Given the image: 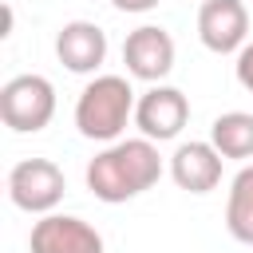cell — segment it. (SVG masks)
<instances>
[{
	"label": "cell",
	"instance_id": "1",
	"mask_svg": "<svg viewBox=\"0 0 253 253\" xmlns=\"http://www.w3.org/2000/svg\"><path fill=\"white\" fill-rule=\"evenodd\" d=\"M158 178H162V158L150 138L111 142L107 150H99L87 162V190L107 206H119V202L146 194Z\"/></svg>",
	"mask_w": 253,
	"mask_h": 253
},
{
	"label": "cell",
	"instance_id": "2",
	"mask_svg": "<svg viewBox=\"0 0 253 253\" xmlns=\"http://www.w3.org/2000/svg\"><path fill=\"white\" fill-rule=\"evenodd\" d=\"M126 119H134V91L123 75H99L83 87V95L75 103V126L83 138L115 142L123 134Z\"/></svg>",
	"mask_w": 253,
	"mask_h": 253
},
{
	"label": "cell",
	"instance_id": "3",
	"mask_svg": "<svg viewBox=\"0 0 253 253\" xmlns=\"http://www.w3.org/2000/svg\"><path fill=\"white\" fill-rule=\"evenodd\" d=\"M55 115V87L43 75H16L0 87V119L16 134H36Z\"/></svg>",
	"mask_w": 253,
	"mask_h": 253
},
{
	"label": "cell",
	"instance_id": "4",
	"mask_svg": "<svg viewBox=\"0 0 253 253\" xmlns=\"http://www.w3.org/2000/svg\"><path fill=\"white\" fill-rule=\"evenodd\" d=\"M63 190H67V178L51 158H24L8 170V198L24 213H51Z\"/></svg>",
	"mask_w": 253,
	"mask_h": 253
},
{
	"label": "cell",
	"instance_id": "5",
	"mask_svg": "<svg viewBox=\"0 0 253 253\" xmlns=\"http://www.w3.org/2000/svg\"><path fill=\"white\" fill-rule=\"evenodd\" d=\"M32 253H103V237L75 213H43L28 237Z\"/></svg>",
	"mask_w": 253,
	"mask_h": 253
},
{
	"label": "cell",
	"instance_id": "6",
	"mask_svg": "<svg viewBox=\"0 0 253 253\" xmlns=\"http://www.w3.org/2000/svg\"><path fill=\"white\" fill-rule=\"evenodd\" d=\"M190 119V99L178 91V87H150L138 103H134V123L142 130V138L150 142H166V138H178L182 126Z\"/></svg>",
	"mask_w": 253,
	"mask_h": 253
},
{
	"label": "cell",
	"instance_id": "7",
	"mask_svg": "<svg viewBox=\"0 0 253 253\" xmlns=\"http://www.w3.org/2000/svg\"><path fill=\"white\" fill-rule=\"evenodd\" d=\"M245 36H249V12H245L241 0H202V8H198V40L210 51H217V55L241 51Z\"/></svg>",
	"mask_w": 253,
	"mask_h": 253
},
{
	"label": "cell",
	"instance_id": "8",
	"mask_svg": "<svg viewBox=\"0 0 253 253\" xmlns=\"http://www.w3.org/2000/svg\"><path fill=\"white\" fill-rule=\"evenodd\" d=\"M123 63H126V71L134 79H146V83L166 79L170 67H174V40H170V32L158 28V24L134 28L126 36V43H123Z\"/></svg>",
	"mask_w": 253,
	"mask_h": 253
},
{
	"label": "cell",
	"instance_id": "9",
	"mask_svg": "<svg viewBox=\"0 0 253 253\" xmlns=\"http://www.w3.org/2000/svg\"><path fill=\"white\" fill-rule=\"evenodd\" d=\"M55 55H59V63L67 71L87 75L107 59V32L99 24H91V20H71L55 36Z\"/></svg>",
	"mask_w": 253,
	"mask_h": 253
},
{
	"label": "cell",
	"instance_id": "10",
	"mask_svg": "<svg viewBox=\"0 0 253 253\" xmlns=\"http://www.w3.org/2000/svg\"><path fill=\"white\" fill-rule=\"evenodd\" d=\"M170 178L186 194H210L221 182V154L213 142H182L170 158Z\"/></svg>",
	"mask_w": 253,
	"mask_h": 253
},
{
	"label": "cell",
	"instance_id": "11",
	"mask_svg": "<svg viewBox=\"0 0 253 253\" xmlns=\"http://www.w3.org/2000/svg\"><path fill=\"white\" fill-rule=\"evenodd\" d=\"M210 142L217 146L221 158H253V115L245 111H225L210 126Z\"/></svg>",
	"mask_w": 253,
	"mask_h": 253
},
{
	"label": "cell",
	"instance_id": "12",
	"mask_svg": "<svg viewBox=\"0 0 253 253\" xmlns=\"http://www.w3.org/2000/svg\"><path fill=\"white\" fill-rule=\"evenodd\" d=\"M225 225L237 241L253 245V166H241L233 186H229V202H225Z\"/></svg>",
	"mask_w": 253,
	"mask_h": 253
},
{
	"label": "cell",
	"instance_id": "13",
	"mask_svg": "<svg viewBox=\"0 0 253 253\" xmlns=\"http://www.w3.org/2000/svg\"><path fill=\"white\" fill-rule=\"evenodd\" d=\"M237 83L253 95V43H245V47L237 51Z\"/></svg>",
	"mask_w": 253,
	"mask_h": 253
},
{
	"label": "cell",
	"instance_id": "14",
	"mask_svg": "<svg viewBox=\"0 0 253 253\" xmlns=\"http://www.w3.org/2000/svg\"><path fill=\"white\" fill-rule=\"evenodd\" d=\"M111 4H115L119 12H150L158 0H111Z\"/></svg>",
	"mask_w": 253,
	"mask_h": 253
}]
</instances>
